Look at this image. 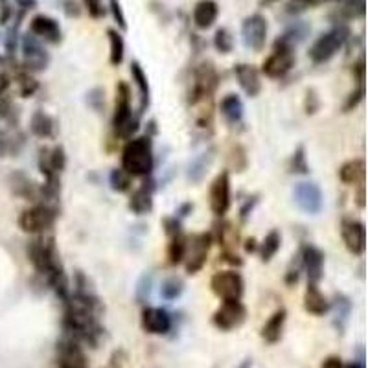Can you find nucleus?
Listing matches in <instances>:
<instances>
[{
  "label": "nucleus",
  "instance_id": "nucleus-8",
  "mask_svg": "<svg viewBox=\"0 0 368 368\" xmlns=\"http://www.w3.org/2000/svg\"><path fill=\"white\" fill-rule=\"evenodd\" d=\"M247 319V308L243 306L242 300H223L220 308L215 309L212 322L217 330L232 331L240 328Z\"/></svg>",
  "mask_w": 368,
  "mask_h": 368
},
{
  "label": "nucleus",
  "instance_id": "nucleus-4",
  "mask_svg": "<svg viewBox=\"0 0 368 368\" xmlns=\"http://www.w3.org/2000/svg\"><path fill=\"white\" fill-rule=\"evenodd\" d=\"M295 61H297V55H295V48L291 44L286 43L284 39L278 37L275 41V50L273 54L264 61L262 65V72L265 76L271 77V79H280L291 70L295 66Z\"/></svg>",
  "mask_w": 368,
  "mask_h": 368
},
{
  "label": "nucleus",
  "instance_id": "nucleus-16",
  "mask_svg": "<svg viewBox=\"0 0 368 368\" xmlns=\"http://www.w3.org/2000/svg\"><path fill=\"white\" fill-rule=\"evenodd\" d=\"M341 234L342 242L347 245V249L356 256H361L367 249V226L363 221L354 220V217H347L341 223Z\"/></svg>",
  "mask_w": 368,
  "mask_h": 368
},
{
  "label": "nucleus",
  "instance_id": "nucleus-36",
  "mask_svg": "<svg viewBox=\"0 0 368 368\" xmlns=\"http://www.w3.org/2000/svg\"><path fill=\"white\" fill-rule=\"evenodd\" d=\"M153 273H144L137 282V287H135V297L140 304H146L151 297V291H153Z\"/></svg>",
  "mask_w": 368,
  "mask_h": 368
},
{
  "label": "nucleus",
  "instance_id": "nucleus-5",
  "mask_svg": "<svg viewBox=\"0 0 368 368\" xmlns=\"http://www.w3.org/2000/svg\"><path fill=\"white\" fill-rule=\"evenodd\" d=\"M57 212L44 204H35L32 209H26L19 217V226L28 234H44L50 231L55 223Z\"/></svg>",
  "mask_w": 368,
  "mask_h": 368
},
{
  "label": "nucleus",
  "instance_id": "nucleus-13",
  "mask_svg": "<svg viewBox=\"0 0 368 368\" xmlns=\"http://www.w3.org/2000/svg\"><path fill=\"white\" fill-rule=\"evenodd\" d=\"M22 55H24V65L28 70L41 72L50 65L48 50L44 48L43 43L32 33H26L22 37Z\"/></svg>",
  "mask_w": 368,
  "mask_h": 368
},
{
  "label": "nucleus",
  "instance_id": "nucleus-56",
  "mask_svg": "<svg viewBox=\"0 0 368 368\" xmlns=\"http://www.w3.org/2000/svg\"><path fill=\"white\" fill-rule=\"evenodd\" d=\"M8 87H10V77L6 76V74H0V94L4 93Z\"/></svg>",
  "mask_w": 368,
  "mask_h": 368
},
{
  "label": "nucleus",
  "instance_id": "nucleus-27",
  "mask_svg": "<svg viewBox=\"0 0 368 368\" xmlns=\"http://www.w3.org/2000/svg\"><path fill=\"white\" fill-rule=\"evenodd\" d=\"M221 115L225 118L229 124H240L243 118V113H245V105H243L242 98L238 94H226L225 98L221 99Z\"/></svg>",
  "mask_w": 368,
  "mask_h": 368
},
{
  "label": "nucleus",
  "instance_id": "nucleus-29",
  "mask_svg": "<svg viewBox=\"0 0 368 368\" xmlns=\"http://www.w3.org/2000/svg\"><path fill=\"white\" fill-rule=\"evenodd\" d=\"M131 76L135 85L138 87L140 99H142V101H140V113H144V109L149 105V94H151V90H149L148 76H146V72H144L142 65H140L138 61H133L131 63Z\"/></svg>",
  "mask_w": 368,
  "mask_h": 368
},
{
  "label": "nucleus",
  "instance_id": "nucleus-38",
  "mask_svg": "<svg viewBox=\"0 0 368 368\" xmlns=\"http://www.w3.org/2000/svg\"><path fill=\"white\" fill-rule=\"evenodd\" d=\"M109 184L115 192H127L131 188V175H127L124 170H113L109 175Z\"/></svg>",
  "mask_w": 368,
  "mask_h": 368
},
{
  "label": "nucleus",
  "instance_id": "nucleus-30",
  "mask_svg": "<svg viewBox=\"0 0 368 368\" xmlns=\"http://www.w3.org/2000/svg\"><path fill=\"white\" fill-rule=\"evenodd\" d=\"M30 129L33 135H37L41 138H50L54 137L55 131V122L50 115H46L44 110H37L33 113L32 122H30Z\"/></svg>",
  "mask_w": 368,
  "mask_h": 368
},
{
  "label": "nucleus",
  "instance_id": "nucleus-54",
  "mask_svg": "<svg viewBox=\"0 0 368 368\" xmlns=\"http://www.w3.org/2000/svg\"><path fill=\"white\" fill-rule=\"evenodd\" d=\"M358 204H359V209H365V184H361L359 186V192H358Z\"/></svg>",
  "mask_w": 368,
  "mask_h": 368
},
{
  "label": "nucleus",
  "instance_id": "nucleus-50",
  "mask_svg": "<svg viewBox=\"0 0 368 368\" xmlns=\"http://www.w3.org/2000/svg\"><path fill=\"white\" fill-rule=\"evenodd\" d=\"M354 74H356V77H358V81L363 85L365 81V57L361 55L358 59V63L354 65Z\"/></svg>",
  "mask_w": 368,
  "mask_h": 368
},
{
  "label": "nucleus",
  "instance_id": "nucleus-17",
  "mask_svg": "<svg viewBox=\"0 0 368 368\" xmlns=\"http://www.w3.org/2000/svg\"><path fill=\"white\" fill-rule=\"evenodd\" d=\"M30 33L35 35L37 39H44L46 43L59 44L63 39V32H61L59 22L55 21L54 17L50 15H35L30 21Z\"/></svg>",
  "mask_w": 368,
  "mask_h": 368
},
{
  "label": "nucleus",
  "instance_id": "nucleus-55",
  "mask_svg": "<svg viewBox=\"0 0 368 368\" xmlns=\"http://www.w3.org/2000/svg\"><path fill=\"white\" fill-rule=\"evenodd\" d=\"M254 204H256V197L253 199V203H251V201H247V204H245V206H243V209H242V217H243V220H245V217H247L249 212H251V210H253Z\"/></svg>",
  "mask_w": 368,
  "mask_h": 368
},
{
  "label": "nucleus",
  "instance_id": "nucleus-21",
  "mask_svg": "<svg viewBox=\"0 0 368 368\" xmlns=\"http://www.w3.org/2000/svg\"><path fill=\"white\" fill-rule=\"evenodd\" d=\"M217 15H220V6L215 0H199L192 13L193 24L199 30H209L217 21Z\"/></svg>",
  "mask_w": 368,
  "mask_h": 368
},
{
  "label": "nucleus",
  "instance_id": "nucleus-15",
  "mask_svg": "<svg viewBox=\"0 0 368 368\" xmlns=\"http://www.w3.org/2000/svg\"><path fill=\"white\" fill-rule=\"evenodd\" d=\"M210 209L217 217H223L231 209V175H229V171L220 173L212 182V186H210Z\"/></svg>",
  "mask_w": 368,
  "mask_h": 368
},
{
  "label": "nucleus",
  "instance_id": "nucleus-7",
  "mask_svg": "<svg viewBox=\"0 0 368 368\" xmlns=\"http://www.w3.org/2000/svg\"><path fill=\"white\" fill-rule=\"evenodd\" d=\"M267 32H269V24L262 13H253L243 19L242 22V39L243 44L249 50L254 52H262L267 43Z\"/></svg>",
  "mask_w": 368,
  "mask_h": 368
},
{
  "label": "nucleus",
  "instance_id": "nucleus-9",
  "mask_svg": "<svg viewBox=\"0 0 368 368\" xmlns=\"http://www.w3.org/2000/svg\"><path fill=\"white\" fill-rule=\"evenodd\" d=\"M87 356L81 342L65 336L55 347V367L57 368H87Z\"/></svg>",
  "mask_w": 368,
  "mask_h": 368
},
{
  "label": "nucleus",
  "instance_id": "nucleus-43",
  "mask_svg": "<svg viewBox=\"0 0 368 368\" xmlns=\"http://www.w3.org/2000/svg\"><path fill=\"white\" fill-rule=\"evenodd\" d=\"M109 10H110V13H113V17H115L116 24L120 26V30H124V32H126L127 19H126V13H124V10H122L120 0H109Z\"/></svg>",
  "mask_w": 368,
  "mask_h": 368
},
{
  "label": "nucleus",
  "instance_id": "nucleus-26",
  "mask_svg": "<svg viewBox=\"0 0 368 368\" xmlns=\"http://www.w3.org/2000/svg\"><path fill=\"white\" fill-rule=\"evenodd\" d=\"M212 162H214V149H210L206 153L197 155V157L188 164V181L192 182V184H197V182L203 181L206 171H209V168L212 166Z\"/></svg>",
  "mask_w": 368,
  "mask_h": 368
},
{
  "label": "nucleus",
  "instance_id": "nucleus-33",
  "mask_svg": "<svg viewBox=\"0 0 368 368\" xmlns=\"http://www.w3.org/2000/svg\"><path fill=\"white\" fill-rule=\"evenodd\" d=\"M309 32H311V26H309L308 22H304V21H297V22H293L291 26L287 28L286 33L284 35H280L286 43H289L295 48L298 43H302L304 39L308 37Z\"/></svg>",
  "mask_w": 368,
  "mask_h": 368
},
{
  "label": "nucleus",
  "instance_id": "nucleus-28",
  "mask_svg": "<svg viewBox=\"0 0 368 368\" xmlns=\"http://www.w3.org/2000/svg\"><path fill=\"white\" fill-rule=\"evenodd\" d=\"M330 308L333 309V322H336L337 330H345V326L348 322V317L352 313V302L347 295H336L333 302L330 304Z\"/></svg>",
  "mask_w": 368,
  "mask_h": 368
},
{
  "label": "nucleus",
  "instance_id": "nucleus-48",
  "mask_svg": "<svg viewBox=\"0 0 368 368\" xmlns=\"http://www.w3.org/2000/svg\"><path fill=\"white\" fill-rule=\"evenodd\" d=\"M319 109V98H317V93L315 90H308L306 93V113L308 115H313Z\"/></svg>",
  "mask_w": 368,
  "mask_h": 368
},
{
  "label": "nucleus",
  "instance_id": "nucleus-11",
  "mask_svg": "<svg viewBox=\"0 0 368 368\" xmlns=\"http://www.w3.org/2000/svg\"><path fill=\"white\" fill-rule=\"evenodd\" d=\"M293 199L304 214L317 215L325 206V197L322 190L317 182H298L293 190Z\"/></svg>",
  "mask_w": 368,
  "mask_h": 368
},
{
  "label": "nucleus",
  "instance_id": "nucleus-14",
  "mask_svg": "<svg viewBox=\"0 0 368 368\" xmlns=\"http://www.w3.org/2000/svg\"><path fill=\"white\" fill-rule=\"evenodd\" d=\"M217 87V72L212 63H203L193 72L192 87V104H197L201 99L209 98Z\"/></svg>",
  "mask_w": 368,
  "mask_h": 368
},
{
  "label": "nucleus",
  "instance_id": "nucleus-60",
  "mask_svg": "<svg viewBox=\"0 0 368 368\" xmlns=\"http://www.w3.org/2000/svg\"><path fill=\"white\" fill-rule=\"evenodd\" d=\"M2 4H8V0H0V6Z\"/></svg>",
  "mask_w": 368,
  "mask_h": 368
},
{
  "label": "nucleus",
  "instance_id": "nucleus-31",
  "mask_svg": "<svg viewBox=\"0 0 368 368\" xmlns=\"http://www.w3.org/2000/svg\"><path fill=\"white\" fill-rule=\"evenodd\" d=\"M107 37H109V44H110V52H109V61L113 66L122 65L124 61V55H126V43H124V37L122 33L115 28H109L107 30Z\"/></svg>",
  "mask_w": 368,
  "mask_h": 368
},
{
  "label": "nucleus",
  "instance_id": "nucleus-32",
  "mask_svg": "<svg viewBox=\"0 0 368 368\" xmlns=\"http://www.w3.org/2000/svg\"><path fill=\"white\" fill-rule=\"evenodd\" d=\"M282 245V234L278 231H271L265 236L264 243H260V256L264 262H271L275 258V254L280 251Z\"/></svg>",
  "mask_w": 368,
  "mask_h": 368
},
{
  "label": "nucleus",
  "instance_id": "nucleus-10",
  "mask_svg": "<svg viewBox=\"0 0 368 368\" xmlns=\"http://www.w3.org/2000/svg\"><path fill=\"white\" fill-rule=\"evenodd\" d=\"M210 243H212V238L206 232L186 238V256H184V262H186L188 275H195L197 271L203 269V265L206 264V256H209Z\"/></svg>",
  "mask_w": 368,
  "mask_h": 368
},
{
  "label": "nucleus",
  "instance_id": "nucleus-12",
  "mask_svg": "<svg viewBox=\"0 0 368 368\" xmlns=\"http://www.w3.org/2000/svg\"><path fill=\"white\" fill-rule=\"evenodd\" d=\"M66 168V153L63 146L41 148L39 151V170L46 177V182H59V173Z\"/></svg>",
  "mask_w": 368,
  "mask_h": 368
},
{
  "label": "nucleus",
  "instance_id": "nucleus-34",
  "mask_svg": "<svg viewBox=\"0 0 368 368\" xmlns=\"http://www.w3.org/2000/svg\"><path fill=\"white\" fill-rule=\"evenodd\" d=\"M184 256H186V238L181 234L171 238L170 247H168V262L171 265H179L184 262Z\"/></svg>",
  "mask_w": 368,
  "mask_h": 368
},
{
  "label": "nucleus",
  "instance_id": "nucleus-57",
  "mask_svg": "<svg viewBox=\"0 0 368 368\" xmlns=\"http://www.w3.org/2000/svg\"><path fill=\"white\" fill-rule=\"evenodd\" d=\"M245 249H247V253H253V251H256V249H258V245H256V240H249L247 245H245Z\"/></svg>",
  "mask_w": 368,
  "mask_h": 368
},
{
  "label": "nucleus",
  "instance_id": "nucleus-51",
  "mask_svg": "<svg viewBox=\"0 0 368 368\" xmlns=\"http://www.w3.org/2000/svg\"><path fill=\"white\" fill-rule=\"evenodd\" d=\"M15 2L22 11H28V10H33V8H37V0H15Z\"/></svg>",
  "mask_w": 368,
  "mask_h": 368
},
{
  "label": "nucleus",
  "instance_id": "nucleus-18",
  "mask_svg": "<svg viewBox=\"0 0 368 368\" xmlns=\"http://www.w3.org/2000/svg\"><path fill=\"white\" fill-rule=\"evenodd\" d=\"M302 267L308 275V284H319L325 276V253L315 245H306L300 251Z\"/></svg>",
  "mask_w": 368,
  "mask_h": 368
},
{
  "label": "nucleus",
  "instance_id": "nucleus-37",
  "mask_svg": "<svg viewBox=\"0 0 368 368\" xmlns=\"http://www.w3.org/2000/svg\"><path fill=\"white\" fill-rule=\"evenodd\" d=\"M214 46L220 54H231L234 50V37L229 28H220L214 35Z\"/></svg>",
  "mask_w": 368,
  "mask_h": 368
},
{
  "label": "nucleus",
  "instance_id": "nucleus-44",
  "mask_svg": "<svg viewBox=\"0 0 368 368\" xmlns=\"http://www.w3.org/2000/svg\"><path fill=\"white\" fill-rule=\"evenodd\" d=\"M19 79H21V94L24 96V98H28V96H32V94L35 93V90L39 88L37 81H35V79H33L32 76H28V74H22V76L19 77Z\"/></svg>",
  "mask_w": 368,
  "mask_h": 368
},
{
  "label": "nucleus",
  "instance_id": "nucleus-47",
  "mask_svg": "<svg viewBox=\"0 0 368 368\" xmlns=\"http://www.w3.org/2000/svg\"><path fill=\"white\" fill-rule=\"evenodd\" d=\"M164 226H166V234L170 238L177 236V234H181V223L175 217H166L164 220Z\"/></svg>",
  "mask_w": 368,
  "mask_h": 368
},
{
  "label": "nucleus",
  "instance_id": "nucleus-3",
  "mask_svg": "<svg viewBox=\"0 0 368 368\" xmlns=\"http://www.w3.org/2000/svg\"><path fill=\"white\" fill-rule=\"evenodd\" d=\"M138 115H133L131 110V90L127 87V83L120 81L116 85V105H115V116H113V126L118 137L129 138L133 133L138 129Z\"/></svg>",
  "mask_w": 368,
  "mask_h": 368
},
{
  "label": "nucleus",
  "instance_id": "nucleus-40",
  "mask_svg": "<svg viewBox=\"0 0 368 368\" xmlns=\"http://www.w3.org/2000/svg\"><path fill=\"white\" fill-rule=\"evenodd\" d=\"M87 101H88V107L93 110H96V113H101V110L105 109V93L104 88H93L90 93L87 94Z\"/></svg>",
  "mask_w": 368,
  "mask_h": 368
},
{
  "label": "nucleus",
  "instance_id": "nucleus-22",
  "mask_svg": "<svg viewBox=\"0 0 368 368\" xmlns=\"http://www.w3.org/2000/svg\"><path fill=\"white\" fill-rule=\"evenodd\" d=\"M304 309L317 317H322L330 311V302L322 295L317 284H308V289L304 293Z\"/></svg>",
  "mask_w": 368,
  "mask_h": 368
},
{
  "label": "nucleus",
  "instance_id": "nucleus-19",
  "mask_svg": "<svg viewBox=\"0 0 368 368\" xmlns=\"http://www.w3.org/2000/svg\"><path fill=\"white\" fill-rule=\"evenodd\" d=\"M142 328L151 336H166L171 330V317L160 308H146L142 311Z\"/></svg>",
  "mask_w": 368,
  "mask_h": 368
},
{
  "label": "nucleus",
  "instance_id": "nucleus-35",
  "mask_svg": "<svg viewBox=\"0 0 368 368\" xmlns=\"http://www.w3.org/2000/svg\"><path fill=\"white\" fill-rule=\"evenodd\" d=\"M184 291V282L179 276H170L160 286V297L164 300H177Z\"/></svg>",
  "mask_w": 368,
  "mask_h": 368
},
{
  "label": "nucleus",
  "instance_id": "nucleus-1",
  "mask_svg": "<svg viewBox=\"0 0 368 368\" xmlns=\"http://www.w3.org/2000/svg\"><path fill=\"white\" fill-rule=\"evenodd\" d=\"M153 146L151 138L146 137L129 138L122 151V170L131 177H148L153 170Z\"/></svg>",
  "mask_w": 368,
  "mask_h": 368
},
{
  "label": "nucleus",
  "instance_id": "nucleus-24",
  "mask_svg": "<svg viewBox=\"0 0 368 368\" xmlns=\"http://www.w3.org/2000/svg\"><path fill=\"white\" fill-rule=\"evenodd\" d=\"M365 177H367V164H365L363 159L348 160L339 170V179L345 184H350V186H361V184H365Z\"/></svg>",
  "mask_w": 368,
  "mask_h": 368
},
{
  "label": "nucleus",
  "instance_id": "nucleus-46",
  "mask_svg": "<svg viewBox=\"0 0 368 368\" xmlns=\"http://www.w3.org/2000/svg\"><path fill=\"white\" fill-rule=\"evenodd\" d=\"M365 98V85H359L358 90H354L352 94H350V98H348V101L345 104V110H352L354 107H358L359 101H363Z\"/></svg>",
  "mask_w": 368,
  "mask_h": 368
},
{
  "label": "nucleus",
  "instance_id": "nucleus-39",
  "mask_svg": "<svg viewBox=\"0 0 368 368\" xmlns=\"http://www.w3.org/2000/svg\"><path fill=\"white\" fill-rule=\"evenodd\" d=\"M326 2H331V0H289L286 6L287 13H293V15H297V13H302L308 8H315V6L326 4ZM337 2H342V0H337Z\"/></svg>",
  "mask_w": 368,
  "mask_h": 368
},
{
  "label": "nucleus",
  "instance_id": "nucleus-2",
  "mask_svg": "<svg viewBox=\"0 0 368 368\" xmlns=\"http://www.w3.org/2000/svg\"><path fill=\"white\" fill-rule=\"evenodd\" d=\"M350 37V30L345 22H337L336 26L331 28L330 32L322 33L309 48L308 55L309 59L313 61L315 65H322L333 57V55L342 48V44L347 43Z\"/></svg>",
  "mask_w": 368,
  "mask_h": 368
},
{
  "label": "nucleus",
  "instance_id": "nucleus-41",
  "mask_svg": "<svg viewBox=\"0 0 368 368\" xmlns=\"http://www.w3.org/2000/svg\"><path fill=\"white\" fill-rule=\"evenodd\" d=\"M291 170L295 171V173H308L309 171V166L308 162H306V151H304V146H300V148L293 153Z\"/></svg>",
  "mask_w": 368,
  "mask_h": 368
},
{
  "label": "nucleus",
  "instance_id": "nucleus-6",
  "mask_svg": "<svg viewBox=\"0 0 368 368\" xmlns=\"http://www.w3.org/2000/svg\"><path fill=\"white\" fill-rule=\"evenodd\" d=\"M210 287H212L215 297H220L221 300H242L245 282H243V276L236 271H221L212 276Z\"/></svg>",
  "mask_w": 368,
  "mask_h": 368
},
{
  "label": "nucleus",
  "instance_id": "nucleus-49",
  "mask_svg": "<svg viewBox=\"0 0 368 368\" xmlns=\"http://www.w3.org/2000/svg\"><path fill=\"white\" fill-rule=\"evenodd\" d=\"M320 368H347V365L342 363L341 358H337V356H330V358H326L320 365Z\"/></svg>",
  "mask_w": 368,
  "mask_h": 368
},
{
  "label": "nucleus",
  "instance_id": "nucleus-23",
  "mask_svg": "<svg viewBox=\"0 0 368 368\" xmlns=\"http://www.w3.org/2000/svg\"><path fill=\"white\" fill-rule=\"evenodd\" d=\"M286 320H287L286 309L284 308L276 309L275 313L269 317V320L265 322L264 328H262V339L269 342V345H275V342L280 341L282 336H284Z\"/></svg>",
  "mask_w": 368,
  "mask_h": 368
},
{
  "label": "nucleus",
  "instance_id": "nucleus-52",
  "mask_svg": "<svg viewBox=\"0 0 368 368\" xmlns=\"http://www.w3.org/2000/svg\"><path fill=\"white\" fill-rule=\"evenodd\" d=\"M11 113V105L8 99H0V118H6V116Z\"/></svg>",
  "mask_w": 368,
  "mask_h": 368
},
{
  "label": "nucleus",
  "instance_id": "nucleus-45",
  "mask_svg": "<svg viewBox=\"0 0 368 368\" xmlns=\"http://www.w3.org/2000/svg\"><path fill=\"white\" fill-rule=\"evenodd\" d=\"M61 6H63L65 15L70 17V19L81 15V8H79V2H77V0H61Z\"/></svg>",
  "mask_w": 368,
  "mask_h": 368
},
{
  "label": "nucleus",
  "instance_id": "nucleus-53",
  "mask_svg": "<svg viewBox=\"0 0 368 368\" xmlns=\"http://www.w3.org/2000/svg\"><path fill=\"white\" fill-rule=\"evenodd\" d=\"M193 210V204L192 203H184L179 206V210H177V215H181V217H184V215L192 214Z\"/></svg>",
  "mask_w": 368,
  "mask_h": 368
},
{
  "label": "nucleus",
  "instance_id": "nucleus-20",
  "mask_svg": "<svg viewBox=\"0 0 368 368\" xmlns=\"http://www.w3.org/2000/svg\"><path fill=\"white\" fill-rule=\"evenodd\" d=\"M234 74H236L238 83L243 88V93L247 94L249 98H256L262 90L258 68L254 65H247V63H240L234 66Z\"/></svg>",
  "mask_w": 368,
  "mask_h": 368
},
{
  "label": "nucleus",
  "instance_id": "nucleus-59",
  "mask_svg": "<svg viewBox=\"0 0 368 368\" xmlns=\"http://www.w3.org/2000/svg\"><path fill=\"white\" fill-rule=\"evenodd\" d=\"M275 2H278V0H260V8H267V6L275 4Z\"/></svg>",
  "mask_w": 368,
  "mask_h": 368
},
{
  "label": "nucleus",
  "instance_id": "nucleus-42",
  "mask_svg": "<svg viewBox=\"0 0 368 368\" xmlns=\"http://www.w3.org/2000/svg\"><path fill=\"white\" fill-rule=\"evenodd\" d=\"M83 4H85L88 15L93 17V19H104L105 13H107L104 0H83Z\"/></svg>",
  "mask_w": 368,
  "mask_h": 368
},
{
  "label": "nucleus",
  "instance_id": "nucleus-58",
  "mask_svg": "<svg viewBox=\"0 0 368 368\" xmlns=\"http://www.w3.org/2000/svg\"><path fill=\"white\" fill-rule=\"evenodd\" d=\"M347 368H365V363H363V359H359V361H354V363L347 365Z\"/></svg>",
  "mask_w": 368,
  "mask_h": 368
},
{
  "label": "nucleus",
  "instance_id": "nucleus-25",
  "mask_svg": "<svg viewBox=\"0 0 368 368\" xmlns=\"http://www.w3.org/2000/svg\"><path fill=\"white\" fill-rule=\"evenodd\" d=\"M129 209L137 215H146L153 210V186H148V182H144V186L135 190L129 199Z\"/></svg>",
  "mask_w": 368,
  "mask_h": 368
}]
</instances>
